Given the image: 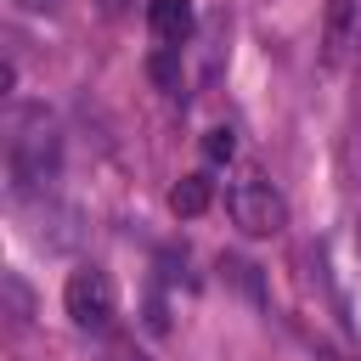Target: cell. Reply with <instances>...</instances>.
<instances>
[{
  "instance_id": "cell-8",
  "label": "cell",
  "mask_w": 361,
  "mask_h": 361,
  "mask_svg": "<svg viewBox=\"0 0 361 361\" xmlns=\"http://www.w3.org/2000/svg\"><path fill=\"white\" fill-rule=\"evenodd\" d=\"M231 152H237V141H231V130H226V124L203 135V158H209V164H231Z\"/></svg>"
},
{
  "instance_id": "cell-5",
  "label": "cell",
  "mask_w": 361,
  "mask_h": 361,
  "mask_svg": "<svg viewBox=\"0 0 361 361\" xmlns=\"http://www.w3.org/2000/svg\"><path fill=\"white\" fill-rule=\"evenodd\" d=\"M361 34V17H355V0H327V23H322V56L327 62H344L350 45Z\"/></svg>"
},
{
  "instance_id": "cell-2",
  "label": "cell",
  "mask_w": 361,
  "mask_h": 361,
  "mask_svg": "<svg viewBox=\"0 0 361 361\" xmlns=\"http://www.w3.org/2000/svg\"><path fill=\"white\" fill-rule=\"evenodd\" d=\"M226 214H231V226L248 231V237H276V231L288 226V203H282V192H276L265 175H237V180L226 186Z\"/></svg>"
},
{
  "instance_id": "cell-1",
  "label": "cell",
  "mask_w": 361,
  "mask_h": 361,
  "mask_svg": "<svg viewBox=\"0 0 361 361\" xmlns=\"http://www.w3.org/2000/svg\"><path fill=\"white\" fill-rule=\"evenodd\" d=\"M62 175V130L45 107H17L6 124V180L11 197H51Z\"/></svg>"
},
{
  "instance_id": "cell-7",
  "label": "cell",
  "mask_w": 361,
  "mask_h": 361,
  "mask_svg": "<svg viewBox=\"0 0 361 361\" xmlns=\"http://www.w3.org/2000/svg\"><path fill=\"white\" fill-rule=\"evenodd\" d=\"M175 56H180V51H158V45H152V62H147V68H152V79H158L164 90L180 85V62H175Z\"/></svg>"
},
{
  "instance_id": "cell-4",
  "label": "cell",
  "mask_w": 361,
  "mask_h": 361,
  "mask_svg": "<svg viewBox=\"0 0 361 361\" xmlns=\"http://www.w3.org/2000/svg\"><path fill=\"white\" fill-rule=\"evenodd\" d=\"M147 28H152L158 51H180L197 28V11H192V0H147Z\"/></svg>"
},
{
  "instance_id": "cell-6",
  "label": "cell",
  "mask_w": 361,
  "mask_h": 361,
  "mask_svg": "<svg viewBox=\"0 0 361 361\" xmlns=\"http://www.w3.org/2000/svg\"><path fill=\"white\" fill-rule=\"evenodd\" d=\"M209 197H214V180H209V175H186V180L169 192V209H175V214H203Z\"/></svg>"
},
{
  "instance_id": "cell-3",
  "label": "cell",
  "mask_w": 361,
  "mask_h": 361,
  "mask_svg": "<svg viewBox=\"0 0 361 361\" xmlns=\"http://www.w3.org/2000/svg\"><path fill=\"white\" fill-rule=\"evenodd\" d=\"M62 305H68L73 327H85V333H107L113 316H118L113 276H107L102 265H79V271L68 276V288H62Z\"/></svg>"
}]
</instances>
